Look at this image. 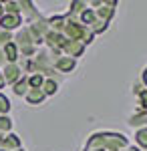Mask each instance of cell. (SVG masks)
<instances>
[{
	"instance_id": "1",
	"label": "cell",
	"mask_w": 147,
	"mask_h": 151,
	"mask_svg": "<svg viewBox=\"0 0 147 151\" xmlns=\"http://www.w3.org/2000/svg\"><path fill=\"white\" fill-rule=\"evenodd\" d=\"M135 141L141 145V147H145L147 149V127H141L135 131Z\"/></svg>"
},
{
	"instance_id": "2",
	"label": "cell",
	"mask_w": 147,
	"mask_h": 151,
	"mask_svg": "<svg viewBox=\"0 0 147 151\" xmlns=\"http://www.w3.org/2000/svg\"><path fill=\"white\" fill-rule=\"evenodd\" d=\"M18 22H20V20H18L16 16H6V18L2 20V26H4V28H14V26H18Z\"/></svg>"
},
{
	"instance_id": "3",
	"label": "cell",
	"mask_w": 147,
	"mask_h": 151,
	"mask_svg": "<svg viewBox=\"0 0 147 151\" xmlns=\"http://www.w3.org/2000/svg\"><path fill=\"white\" fill-rule=\"evenodd\" d=\"M43 89H45V95H55L57 93V83L46 81L45 85H43Z\"/></svg>"
}]
</instances>
